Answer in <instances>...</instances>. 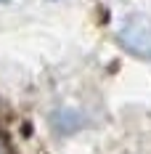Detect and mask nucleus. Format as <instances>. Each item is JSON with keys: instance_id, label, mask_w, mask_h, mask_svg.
<instances>
[{"instance_id": "nucleus-1", "label": "nucleus", "mask_w": 151, "mask_h": 154, "mask_svg": "<svg viewBox=\"0 0 151 154\" xmlns=\"http://www.w3.org/2000/svg\"><path fill=\"white\" fill-rule=\"evenodd\" d=\"M119 45L138 59H151V16L130 14L117 32Z\"/></svg>"}, {"instance_id": "nucleus-2", "label": "nucleus", "mask_w": 151, "mask_h": 154, "mask_svg": "<svg viewBox=\"0 0 151 154\" xmlns=\"http://www.w3.org/2000/svg\"><path fill=\"white\" fill-rule=\"evenodd\" d=\"M50 125L59 130L61 136H69V133L80 130V128L85 125V120H82V114H80V112H72V109H59V112L53 114Z\"/></svg>"}, {"instance_id": "nucleus-3", "label": "nucleus", "mask_w": 151, "mask_h": 154, "mask_svg": "<svg viewBox=\"0 0 151 154\" xmlns=\"http://www.w3.org/2000/svg\"><path fill=\"white\" fill-rule=\"evenodd\" d=\"M0 154H11V149H8V141L3 138V136H0Z\"/></svg>"}, {"instance_id": "nucleus-4", "label": "nucleus", "mask_w": 151, "mask_h": 154, "mask_svg": "<svg viewBox=\"0 0 151 154\" xmlns=\"http://www.w3.org/2000/svg\"><path fill=\"white\" fill-rule=\"evenodd\" d=\"M0 3H11V0H0Z\"/></svg>"}]
</instances>
